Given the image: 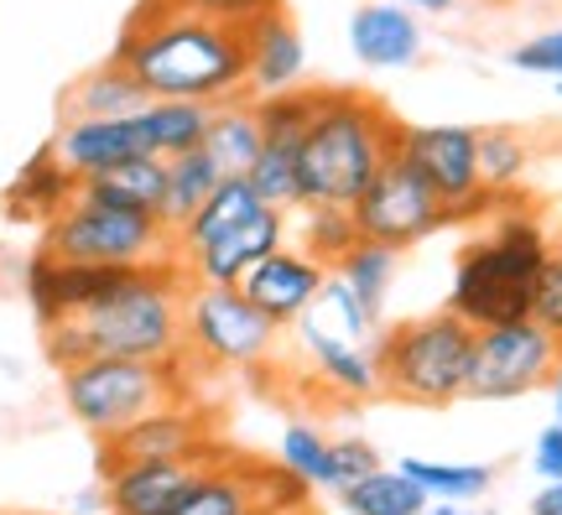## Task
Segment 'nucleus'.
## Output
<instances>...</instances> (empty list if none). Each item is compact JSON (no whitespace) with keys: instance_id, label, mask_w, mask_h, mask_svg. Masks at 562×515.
<instances>
[{"instance_id":"nucleus-37","label":"nucleus","mask_w":562,"mask_h":515,"mask_svg":"<svg viewBox=\"0 0 562 515\" xmlns=\"http://www.w3.org/2000/svg\"><path fill=\"white\" fill-rule=\"evenodd\" d=\"M370 469H381V454L364 437H334V495L349 490L355 479H364Z\"/></svg>"},{"instance_id":"nucleus-42","label":"nucleus","mask_w":562,"mask_h":515,"mask_svg":"<svg viewBox=\"0 0 562 515\" xmlns=\"http://www.w3.org/2000/svg\"><path fill=\"white\" fill-rule=\"evenodd\" d=\"M427 515H480V511H474L469 500H432V505H427Z\"/></svg>"},{"instance_id":"nucleus-14","label":"nucleus","mask_w":562,"mask_h":515,"mask_svg":"<svg viewBox=\"0 0 562 515\" xmlns=\"http://www.w3.org/2000/svg\"><path fill=\"white\" fill-rule=\"evenodd\" d=\"M220 454L224 443H214L199 458H146V463L104 469V505H110V515H172Z\"/></svg>"},{"instance_id":"nucleus-3","label":"nucleus","mask_w":562,"mask_h":515,"mask_svg":"<svg viewBox=\"0 0 562 515\" xmlns=\"http://www.w3.org/2000/svg\"><path fill=\"white\" fill-rule=\"evenodd\" d=\"M402 146V120L364 89H323L318 115L302 136V209H355L385 161Z\"/></svg>"},{"instance_id":"nucleus-8","label":"nucleus","mask_w":562,"mask_h":515,"mask_svg":"<svg viewBox=\"0 0 562 515\" xmlns=\"http://www.w3.org/2000/svg\"><path fill=\"white\" fill-rule=\"evenodd\" d=\"M281 328L240 287H188L182 302V355L214 370H266L277 359Z\"/></svg>"},{"instance_id":"nucleus-16","label":"nucleus","mask_w":562,"mask_h":515,"mask_svg":"<svg viewBox=\"0 0 562 515\" xmlns=\"http://www.w3.org/2000/svg\"><path fill=\"white\" fill-rule=\"evenodd\" d=\"M328 277H334V271H328L318 256H307L302 245H292V239H286L277 256H266L261 266L240 281V292L256 302V307H261L277 328H292V323H297V317L318 302V292L328 287Z\"/></svg>"},{"instance_id":"nucleus-43","label":"nucleus","mask_w":562,"mask_h":515,"mask_svg":"<svg viewBox=\"0 0 562 515\" xmlns=\"http://www.w3.org/2000/svg\"><path fill=\"white\" fill-rule=\"evenodd\" d=\"M547 391H552V422L562 427V365H558V376L547 380Z\"/></svg>"},{"instance_id":"nucleus-26","label":"nucleus","mask_w":562,"mask_h":515,"mask_svg":"<svg viewBox=\"0 0 562 515\" xmlns=\"http://www.w3.org/2000/svg\"><path fill=\"white\" fill-rule=\"evenodd\" d=\"M224 182V172H220V161L209 157V152H182V157H172L167 161V193H161V209H157V219L178 235L188 219L199 214L203 203L214 199V188Z\"/></svg>"},{"instance_id":"nucleus-45","label":"nucleus","mask_w":562,"mask_h":515,"mask_svg":"<svg viewBox=\"0 0 562 515\" xmlns=\"http://www.w3.org/2000/svg\"><path fill=\"white\" fill-rule=\"evenodd\" d=\"M480 5H510V0H480Z\"/></svg>"},{"instance_id":"nucleus-48","label":"nucleus","mask_w":562,"mask_h":515,"mask_svg":"<svg viewBox=\"0 0 562 515\" xmlns=\"http://www.w3.org/2000/svg\"><path fill=\"white\" fill-rule=\"evenodd\" d=\"M104 515H110V511H104Z\"/></svg>"},{"instance_id":"nucleus-21","label":"nucleus","mask_w":562,"mask_h":515,"mask_svg":"<svg viewBox=\"0 0 562 515\" xmlns=\"http://www.w3.org/2000/svg\"><path fill=\"white\" fill-rule=\"evenodd\" d=\"M74 199H79V178H74V172L53 157V146H47V152H37V157L21 167L16 182L5 188V199L0 203H5V219L47 229V224H53Z\"/></svg>"},{"instance_id":"nucleus-47","label":"nucleus","mask_w":562,"mask_h":515,"mask_svg":"<svg viewBox=\"0 0 562 515\" xmlns=\"http://www.w3.org/2000/svg\"><path fill=\"white\" fill-rule=\"evenodd\" d=\"M558 94H562V83H558Z\"/></svg>"},{"instance_id":"nucleus-44","label":"nucleus","mask_w":562,"mask_h":515,"mask_svg":"<svg viewBox=\"0 0 562 515\" xmlns=\"http://www.w3.org/2000/svg\"><path fill=\"white\" fill-rule=\"evenodd\" d=\"M0 515H42V511H0Z\"/></svg>"},{"instance_id":"nucleus-10","label":"nucleus","mask_w":562,"mask_h":515,"mask_svg":"<svg viewBox=\"0 0 562 515\" xmlns=\"http://www.w3.org/2000/svg\"><path fill=\"white\" fill-rule=\"evenodd\" d=\"M349 214L360 224V239H375V245H391V250H412L427 235L453 224V209L432 193V182L422 178L402 152L375 172V182L364 188Z\"/></svg>"},{"instance_id":"nucleus-6","label":"nucleus","mask_w":562,"mask_h":515,"mask_svg":"<svg viewBox=\"0 0 562 515\" xmlns=\"http://www.w3.org/2000/svg\"><path fill=\"white\" fill-rule=\"evenodd\" d=\"M381 355L385 396L406 406H453L469 391V355H474V328L459 313H427L391 323L375 338Z\"/></svg>"},{"instance_id":"nucleus-5","label":"nucleus","mask_w":562,"mask_h":515,"mask_svg":"<svg viewBox=\"0 0 562 515\" xmlns=\"http://www.w3.org/2000/svg\"><path fill=\"white\" fill-rule=\"evenodd\" d=\"M63 401L83 433L104 443V437L125 433L131 422L193 401V376H188V355L178 359H79L63 365Z\"/></svg>"},{"instance_id":"nucleus-12","label":"nucleus","mask_w":562,"mask_h":515,"mask_svg":"<svg viewBox=\"0 0 562 515\" xmlns=\"http://www.w3.org/2000/svg\"><path fill=\"white\" fill-rule=\"evenodd\" d=\"M286 505H302V484L281 463L277 469L245 463V458L224 448L172 515H256V511H286Z\"/></svg>"},{"instance_id":"nucleus-33","label":"nucleus","mask_w":562,"mask_h":515,"mask_svg":"<svg viewBox=\"0 0 562 515\" xmlns=\"http://www.w3.org/2000/svg\"><path fill=\"white\" fill-rule=\"evenodd\" d=\"M526 167H531V146H526L521 131H510V125H490L480 131V178H484V193H516L526 178Z\"/></svg>"},{"instance_id":"nucleus-22","label":"nucleus","mask_w":562,"mask_h":515,"mask_svg":"<svg viewBox=\"0 0 562 515\" xmlns=\"http://www.w3.org/2000/svg\"><path fill=\"white\" fill-rule=\"evenodd\" d=\"M209 120H214V104H199V100H146L136 110L140 141L161 161L182 157V152H199L203 136H209Z\"/></svg>"},{"instance_id":"nucleus-24","label":"nucleus","mask_w":562,"mask_h":515,"mask_svg":"<svg viewBox=\"0 0 562 515\" xmlns=\"http://www.w3.org/2000/svg\"><path fill=\"white\" fill-rule=\"evenodd\" d=\"M146 104V89L131 79L125 63H100L89 68L83 79H74V89L63 94V120H115V115H136Z\"/></svg>"},{"instance_id":"nucleus-30","label":"nucleus","mask_w":562,"mask_h":515,"mask_svg":"<svg viewBox=\"0 0 562 515\" xmlns=\"http://www.w3.org/2000/svg\"><path fill=\"white\" fill-rule=\"evenodd\" d=\"M277 463L297 479L302 490H334V437L313 427V422H292L281 427Z\"/></svg>"},{"instance_id":"nucleus-35","label":"nucleus","mask_w":562,"mask_h":515,"mask_svg":"<svg viewBox=\"0 0 562 515\" xmlns=\"http://www.w3.org/2000/svg\"><path fill=\"white\" fill-rule=\"evenodd\" d=\"M510 63L521 74H542V79L562 83V26H547L537 37H526L521 47H510Z\"/></svg>"},{"instance_id":"nucleus-18","label":"nucleus","mask_w":562,"mask_h":515,"mask_svg":"<svg viewBox=\"0 0 562 515\" xmlns=\"http://www.w3.org/2000/svg\"><path fill=\"white\" fill-rule=\"evenodd\" d=\"M349 53L375 74L412 68L422 58V16L402 0H370L349 16Z\"/></svg>"},{"instance_id":"nucleus-25","label":"nucleus","mask_w":562,"mask_h":515,"mask_svg":"<svg viewBox=\"0 0 562 515\" xmlns=\"http://www.w3.org/2000/svg\"><path fill=\"white\" fill-rule=\"evenodd\" d=\"M266 203H261V193L250 188V178H224L220 188H214V199L203 203L199 214L182 224L178 235H172V256L178 260H188L193 250H203L214 235H224V229H235V224H245L250 214H261Z\"/></svg>"},{"instance_id":"nucleus-36","label":"nucleus","mask_w":562,"mask_h":515,"mask_svg":"<svg viewBox=\"0 0 562 515\" xmlns=\"http://www.w3.org/2000/svg\"><path fill=\"white\" fill-rule=\"evenodd\" d=\"M167 5L214 16V21H224V26H250V21H261L266 11H281V0H167Z\"/></svg>"},{"instance_id":"nucleus-17","label":"nucleus","mask_w":562,"mask_h":515,"mask_svg":"<svg viewBox=\"0 0 562 515\" xmlns=\"http://www.w3.org/2000/svg\"><path fill=\"white\" fill-rule=\"evenodd\" d=\"M245 37V94L266 100V94H286L307 79V42H302L297 21L281 11H266L261 21L240 26Z\"/></svg>"},{"instance_id":"nucleus-19","label":"nucleus","mask_w":562,"mask_h":515,"mask_svg":"<svg viewBox=\"0 0 562 515\" xmlns=\"http://www.w3.org/2000/svg\"><path fill=\"white\" fill-rule=\"evenodd\" d=\"M146 141H140L136 115H115V120H63L58 136H53V157L74 172L79 182L100 178L110 167L140 157Z\"/></svg>"},{"instance_id":"nucleus-34","label":"nucleus","mask_w":562,"mask_h":515,"mask_svg":"<svg viewBox=\"0 0 562 515\" xmlns=\"http://www.w3.org/2000/svg\"><path fill=\"white\" fill-rule=\"evenodd\" d=\"M402 469L417 479L422 490L432 500H474L490 495V484H495V469H484V463H442V458H402Z\"/></svg>"},{"instance_id":"nucleus-38","label":"nucleus","mask_w":562,"mask_h":515,"mask_svg":"<svg viewBox=\"0 0 562 515\" xmlns=\"http://www.w3.org/2000/svg\"><path fill=\"white\" fill-rule=\"evenodd\" d=\"M537 323H547L552 334L562 338V245H552V256L542 266V281H537V307H531Z\"/></svg>"},{"instance_id":"nucleus-39","label":"nucleus","mask_w":562,"mask_h":515,"mask_svg":"<svg viewBox=\"0 0 562 515\" xmlns=\"http://www.w3.org/2000/svg\"><path fill=\"white\" fill-rule=\"evenodd\" d=\"M531 469L542 484H562V427L558 422H547L542 437L531 443Z\"/></svg>"},{"instance_id":"nucleus-31","label":"nucleus","mask_w":562,"mask_h":515,"mask_svg":"<svg viewBox=\"0 0 562 515\" xmlns=\"http://www.w3.org/2000/svg\"><path fill=\"white\" fill-rule=\"evenodd\" d=\"M297 229H292V245H302L307 256H318L328 271L339 266L355 245H360V224L349 209H334V203H313V209H297Z\"/></svg>"},{"instance_id":"nucleus-20","label":"nucleus","mask_w":562,"mask_h":515,"mask_svg":"<svg viewBox=\"0 0 562 515\" xmlns=\"http://www.w3.org/2000/svg\"><path fill=\"white\" fill-rule=\"evenodd\" d=\"M297 344H302V355H307V370H313L323 396H334V401L385 396L375 344H360V338H328V334H297Z\"/></svg>"},{"instance_id":"nucleus-4","label":"nucleus","mask_w":562,"mask_h":515,"mask_svg":"<svg viewBox=\"0 0 562 515\" xmlns=\"http://www.w3.org/2000/svg\"><path fill=\"white\" fill-rule=\"evenodd\" d=\"M547 256H552V239H547L542 219L531 209H505L453 260L448 313H459L469 328H495V323L531 317Z\"/></svg>"},{"instance_id":"nucleus-2","label":"nucleus","mask_w":562,"mask_h":515,"mask_svg":"<svg viewBox=\"0 0 562 515\" xmlns=\"http://www.w3.org/2000/svg\"><path fill=\"white\" fill-rule=\"evenodd\" d=\"M115 63L146 89V100L229 104L245 94V37L240 26L182 11L167 0H140L115 42Z\"/></svg>"},{"instance_id":"nucleus-41","label":"nucleus","mask_w":562,"mask_h":515,"mask_svg":"<svg viewBox=\"0 0 562 515\" xmlns=\"http://www.w3.org/2000/svg\"><path fill=\"white\" fill-rule=\"evenodd\" d=\"M406 11H417V16H448V11H459V0H402Z\"/></svg>"},{"instance_id":"nucleus-29","label":"nucleus","mask_w":562,"mask_h":515,"mask_svg":"<svg viewBox=\"0 0 562 515\" xmlns=\"http://www.w3.org/2000/svg\"><path fill=\"white\" fill-rule=\"evenodd\" d=\"M83 193H100L110 203H125V209H146V214H157L161 209V193H167V161L151 157V152H140V157L121 161V167H110L100 178L79 182Z\"/></svg>"},{"instance_id":"nucleus-46","label":"nucleus","mask_w":562,"mask_h":515,"mask_svg":"<svg viewBox=\"0 0 562 515\" xmlns=\"http://www.w3.org/2000/svg\"><path fill=\"white\" fill-rule=\"evenodd\" d=\"M256 515H281V511H256Z\"/></svg>"},{"instance_id":"nucleus-32","label":"nucleus","mask_w":562,"mask_h":515,"mask_svg":"<svg viewBox=\"0 0 562 515\" xmlns=\"http://www.w3.org/2000/svg\"><path fill=\"white\" fill-rule=\"evenodd\" d=\"M297 152L292 141H266L261 157L250 161V188L261 193L266 209H281V214H297L302 209V167H297Z\"/></svg>"},{"instance_id":"nucleus-23","label":"nucleus","mask_w":562,"mask_h":515,"mask_svg":"<svg viewBox=\"0 0 562 515\" xmlns=\"http://www.w3.org/2000/svg\"><path fill=\"white\" fill-rule=\"evenodd\" d=\"M266 146V131H261V110L250 94L229 104H214V120H209V136H203V152L220 161L224 178H245L250 161L261 157Z\"/></svg>"},{"instance_id":"nucleus-13","label":"nucleus","mask_w":562,"mask_h":515,"mask_svg":"<svg viewBox=\"0 0 562 515\" xmlns=\"http://www.w3.org/2000/svg\"><path fill=\"white\" fill-rule=\"evenodd\" d=\"M214 448V422L199 401H178L161 412L131 422L125 433L100 443V474L121 463H146V458H199Z\"/></svg>"},{"instance_id":"nucleus-11","label":"nucleus","mask_w":562,"mask_h":515,"mask_svg":"<svg viewBox=\"0 0 562 515\" xmlns=\"http://www.w3.org/2000/svg\"><path fill=\"white\" fill-rule=\"evenodd\" d=\"M396 152L453 209V224L469 214H484V203H495V193H484L480 178V131L474 125H402Z\"/></svg>"},{"instance_id":"nucleus-28","label":"nucleus","mask_w":562,"mask_h":515,"mask_svg":"<svg viewBox=\"0 0 562 515\" xmlns=\"http://www.w3.org/2000/svg\"><path fill=\"white\" fill-rule=\"evenodd\" d=\"M396 266H402V250H391V245H375V239H360L349 256L334 266V277L360 298V307L375 323L385 317V298H391V281H396Z\"/></svg>"},{"instance_id":"nucleus-1","label":"nucleus","mask_w":562,"mask_h":515,"mask_svg":"<svg viewBox=\"0 0 562 515\" xmlns=\"http://www.w3.org/2000/svg\"><path fill=\"white\" fill-rule=\"evenodd\" d=\"M188 287L178 260L104 271L79 307L42 323V349L58 370L79 359H178Z\"/></svg>"},{"instance_id":"nucleus-7","label":"nucleus","mask_w":562,"mask_h":515,"mask_svg":"<svg viewBox=\"0 0 562 515\" xmlns=\"http://www.w3.org/2000/svg\"><path fill=\"white\" fill-rule=\"evenodd\" d=\"M37 256L63 260V266H100V271H121V266H157L172 256V229L146 209H125L100 193H83L68 203L37 239Z\"/></svg>"},{"instance_id":"nucleus-27","label":"nucleus","mask_w":562,"mask_h":515,"mask_svg":"<svg viewBox=\"0 0 562 515\" xmlns=\"http://www.w3.org/2000/svg\"><path fill=\"white\" fill-rule=\"evenodd\" d=\"M339 505L349 515H427L432 495L406 474L402 463H396V469L381 463V469H370L364 479H355L349 490H339Z\"/></svg>"},{"instance_id":"nucleus-15","label":"nucleus","mask_w":562,"mask_h":515,"mask_svg":"<svg viewBox=\"0 0 562 515\" xmlns=\"http://www.w3.org/2000/svg\"><path fill=\"white\" fill-rule=\"evenodd\" d=\"M286 239H292V214L261 209V214H250L245 224L214 235L203 250H193V256L178 260V266L188 271V281H199V287H240L266 256H277Z\"/></svg>"},{"instance_id":"nucleus-9","label":"nucleus","mask_w":562,"mask_h":515,"mask_svg":"<svg viewBox=\"0 0 562 515\" xmlns=\"http://www.w3.org/2000/svg\"><path fill=\"white\" fill-rule=\"evenodd\" d=\"M562 365V338L537 323V317H516V323H495V328H474V355H469V391L474 401H516L542 391Z\"/></svg>"},{"instance_id":"nucleus-40","label":"nucleus","mask_w":562,"mask_h":515,"mask_svg":"<svg viewBox=\"0 0 562 515\" xmlns=\"http://www.w3.org/2000/svg\"><path fill=\"white\" fill-rule=\"evenodd\" d=\"M531 515H562V484H542V495H531Z\"/></svg>"}]
</instances>
